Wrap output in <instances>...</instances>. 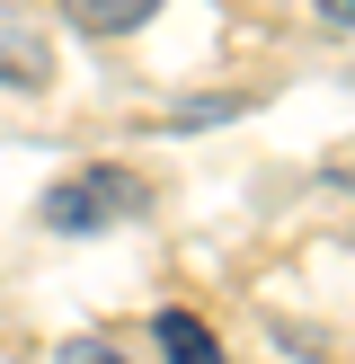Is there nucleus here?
Segmentation results:
<instances>
[{"label": "nucleus", "instance_id": "1", "mask_svg": "<svg viewBox=\"0 0 355 364\" xmlns=\"http://www.w3.org/2000/svg\"><path fill=\"white\" fill-rule=\"evenodd\" d=\"M151 205V187H142L133 169H80V178H62V187L45 196V231H106V223H133V213Z\"/></svg>", "mask_w": 355, "mask_h": 364}, {"label": "nucleus", "instance_id": "2", "mask_svg": "<svg viewBox=\"0 0 355 364\" xmlns=\"http://www.w3.org/2000/svg\"><path fill=\"white\" fill-rule=\"evenodd\" d=\"M0 80H18V89H45L53 80V45L36 27H18V18H0Z\"/></svg>", "mask_w": 355, "mask_h": 364}, {"label": "nucleus", "instance_id": "3", "mask_svg": "<svg viewBox=\"0 0 355 364\" xmlns=\"http://www.w3.org/2000/svg\"><path fill=\"white\" fill-rule=\"evenodd\" d=\"M151 9H160V0H62V18L89 27V36H133Z\"/></svg>", "mask_w": 355, "mask_h": 364}, {"label": "nucleus", "instance_id": "4", "mask_svg": "<svg viewBox=\"0 0 355 364\" xmlns=\"http://www.w3.org/2000/svg\"><path fill=\"white\" fill-rule=\"evenodd\" d=\"M160 355L169 364H222V347H213V329L195 311H160Z\"/></svg>", "mask_w": 355, "mask_h": 364}, {"label": "nucleus", "instance_id": "5", "mask_svg": "<svg viewBox=\"0 0 355 364\" xmlns=\"http://www.w3.org/2000/svg\"><path fill=\"white\" fill-rule=\"evenodd\" d=\"M53 364H124V355L106 347V338H62V355H53Z\"/></svg>", "mask_w": 355, "mask_h": 364}, {"label": "nucleus", "instance_id": "6", "mask_svg": "<svg viewBox=\"0 0 355 364\" xmlns=\"http://www.w3.org/2000/svg\"><path fill=\"white\" fill-rule=\"evenodd\" d=\"M320 18L329 27H355V0H320Z\"/></svg>", "mask_w": 355, "mask_h": 364}]
</instances>
